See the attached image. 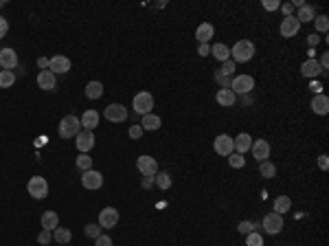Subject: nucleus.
Masks as SVG:
<instances>
[{
  "label": "nucleus",
  "instance_id": "nucleus-1",
  "mask_svg": "<svg viewBox=\"0 0 329 246\" xmlns=\"http://www.w3.org/2000/svg\"><path fill=\"white\" fill-rule=\"evenodd\" d=\"M231 57H232V62H235V64H237V62L246 64V62H250L254 57V44L250 42V40H239V42L231 48Z\"/></svg>",
  "mask_w": 329,
  "mask_h": 246
},
{
  "label": "nucleus",
  "instance_id": "nucleus-2",
  "mask_svg": "<svg viewBox=\"0 0 329 246\" xmlns=\"http://www.w3.org/2000/svg\"><path fill=\"white\" fill-rule=\"evenodd\" d=\"M26 191H29L31 198L35 200H44L48 196V183L44 176H31V180L26 183Z\"/></svg>",
  "mask_w": 329,
  "mask_h": 246
},
{
  "label": "nucleus",
  "instance_id": "nucleus-3",
  "mask_svg": "<svg viewBox=\"0 0 329 246\" xmlns=\"http://www.w3.org/2000/svg\"><path fill=\"white\" fill-rule=\"evenodd\" d=\"M79 132H81V123H79V119L73 117V114H66V117L59 121V136L61 139H75Z\"/></svg>",
  "mask_w": 329,
  "mask_h": 246
},
{
  "label": "nucleus",
  "instance_id": "nucleus-4",
  "mask_svg": "<svg viewBox=\"0 0 329 246\" xmlns=\"http://www.w3.org/2000/svg\"><path fill=\"white\" fill-rule=\"evenodd\" d=\"M254 88V79L250 77V75H235V77L231 79V90L235 92V95H250Z\"/></svg>",
  "mask_w": 329,
  "mask_h": 246
},
{
  "label": "nucleus",
  "instance_id": "nucleus-5",
  "mask_svg": "<svg viewBox=\"0 0 329 246\" xmlns=\"http://www.w3.org/2000/svg\"><path fill=\"white\" fill-rule=\"evenodd\" d=\"M263 231H266L268 235H279V233L283 231V215L274 213V211L263 215Z\"/></svg>",
  "mask_w": 329,
  "mask_h": 246
},
{
  "label": "nucleus",
  "instance_id": "nucleus-6",
  "mask_svg": "<svg viewBox=\"0 0 329 246\" xmlns=\"http://www.w3.org/2000/svg\"><path fill=\"white\" fill-rule=\"evenodd\" d=\"M132 105H134V112L136 114H149L154 108V97L149 95V92H138V95L134 97V101H132Z\"/></svg>",
  "mask_w": 329,
  "mask_h": 246
},
{
  "label": "nucleus",
  "instance_id": "nucleus-7",
  "mask_svg": "<svg viewBox=\"0 0 329 246\" xmlns=\"http://www.w3.org/2000/svg\"><path fill=\"white\" fill-rule=\"evenodd\" d=\"M136 169H138L143 176H156L158 163H156V158H152L149 154H143V156L136 158Z\"/></svg>",
  "mask_w": 329,
  "mask_h": 246
},
{
  "label": "nucleus",
  "instance_id": "nucleus-8",
  "mask_svg": "<svg viewBox=\"0 0 329 246\" xmlns=\"http://www.w3.org/2000/svg\"><path fill=\"white\" fill-rule=\"evenodd\" d=\"M103 117L108 119L110 123H123L127 119V110H125V105H121V103H110L108 108L103 110Z\"/></svg>",
  "mask_w": 329,
  "mask_h": 246
},
{
  "label": "nucleus",
  "instance_id": "nucleus-9",
  "mask_svg": "<svg viewBox=\"0 0 329 246\" xmlns=\"http://www.w3.org/2000/svg\"><path fill=\"white\" fill-rule=\"evenodd\" d=\"M75 145L81 154H88L92 147H95V134L90 130H81L77 136H75Z\"/></svg>",
  "mask_w": 329,
  "mask_h": 246
},
{
  "label": "nucleus",
  "instance_id": "nucleus-10",
  "mask_svg": "<svg viewBox=\"0 0 329 246\" xmlns=\"http://www.w3.org/2000/svg\"><path fill=\"white\" fill-rule=\"evenodd\" d=\"M213 149L215 154H219V156H228V154L235 152V147H232V139L228 134H219L215 136L213 141Z\"/></svg>",
  "mask_w": 329,
  "mask_h": 246
},
{
  "label": "nucleus",
  "instance_id": "nucleus-11",
  "mask_svg": "<svg viewBox=\"0 0 329 246\" xmlns=\"http://www.w3.org/2000/svg\"><path fill=\"white\" fill-rule=\"evenodd\" d=\"M116 222H118V211L114 209V206H105L103 211L99 213V226L101 228H112V226H116Z\"/></svg>",
  "mask_w": 329,
  "mask_h": 246
},
{
  "label": "nucleus",
  "instance_id": "nucleus-12",
  "mask_svg": "<svg viewBox=\"0 0 329 246\" xmlns=\"http://www.w3.org/2000/svg\"><path fill=\"white\" fill-rule=\"evenodd\" d=\"M298 29H301V22H298L294 16L283 18V20H281V26H279L283 38H294V35H298Z\"/></svg>",
  "mask_w": 329,
  "mask_h": 246
},
{
  "label": "nucleus",
  "instance_id": "nucleus-13",
  "mask_svg": "<svg viewBox=\"0 0 329 246\" xmlns=\"http://www.w3.org/2000/svg\"><path fill=\"white\" fill-rule=\"evenodd\" d=\"M250 152H252V156L257 158L259 163L268 161L270 158V143H268L266 139H257L252 141V147H250Z\"/></svg>",
  "mask_w": 329,
  "mask_h": 246
},
{
  "label": "nucleus",
  "instance_id": "nucleus-14",
  "mask_svg": "<svg viewBox=\"0 0 329 246\" xmlns=\"http://www.w3.org/2000/svg\"><path fill=\"white\" fill-rule=\"evenodd\" d=\"M81 184L86 189H101L103 176H101V171H97V169H88V171H83V176H81Z\"/></svg>",
  "mask_w": 329,
  "mask_h": 246
},
{
  "label": "nucleus",
  "instance_id": "nucleus-15",
  "mask_svg": "<svg viewBox=\"0 0 329 246\" xmlns=\"http://www.w3.org/2000/svg\"><path fill=\"white\" fill-rule=\"evenodd\" d=\"M48 70H51L53 75L68 73V70H70V60L66 55H53L51 60H48Z\"/></svg>",
  "mask_w": 329,
  "mask_h": 246
},
{
  "label": "nucleus",
  "instance_id": "nucleus-16",
  "mask_svg": "<svg viewBox=\"0 0 329 246\" xmlns=\"http://www.w3.org/2000/svg\"><path fill=\"white\" fill-rule=\"evenodd\" d=\"M0 66L2 70H13L18 66V53L13 48H0Z\"/></svg>",
  "mask_w": 329,
  "mask_h": 246
},
{
  "label": "nucleus",
  "instance_id": "nucleus-17",
  "mask_svg": "<svg viewBox=\"0 0 329 246\" xmlns=\"http://www.w3.org/2000/svg\"><path fill=\"white\" fill-rule=\"evenodd\" d=\"M232 147H235L237 154H241V156H244V154L250 152V147H252V136H250L248 132H241V134H237L235 139H232Z\"/></svg>",
  "mask_w": 329,
  "mask_h": 246
},
{
  "label": "nucleus",
  "instance_id": "nucleus-18",
  "mask_svg": "<svg viewBox=\"0 0 329 246\" xmlns=\"http://www.w3.org/2000/svg\"><path fill=\"white\" fill-rule=\"evenodd\" d=\"M311 112L314 114H320V117H325V114L329 112V97L327 95H314V99H311Z\"/></svg>",
  "mask_w": 329,
  "mask_h": 246
},
{
  "label": "nucleus",
  "instance_id": "nucleus-19",
  "mask_svg": "<svg viewBox=\"0 0 329 246\" xmlns=\"http://www.w3.org/2000/svg\"><path fill=\"white\" fill-rule=\"evenodd\" d=\"M301 73L305 75V77H310V79H316L318 75H325V70L320 68L318 60H305L301 64Z\"/></svg>",
  "mask_w": 329,
  "mask_h": 246
},
{
  "label": "nucleus",
  "instance_id": "nucleus-20",
  "mask_svg": "<svg viewBox=\"0 0 329 246\" xmlns=\"http://www.w3.org/2000/svg\"><path fill=\"white\" fill-rule=\"evenodd\" d=\"M38 86L42 88V90H55L57 77L48 68L46 70H39V73H38Z\"/></svg>",
  "mask_w": 329,
  "mask_h": 246
},
{
  "label": "nucleus",
  "instance_id": "nucleus-21",
  "mask_svg": "<svg viewBox=\"0 0 329 246\" xmlns=\"http://www.w3.org/2000/svg\"><path fill=\"white\" fill-rule=\"evenodd\" d=\"M99 119H101V114L97 112V110H86L83 112V117L79 119V123H81V130H95L97 125H99Z\"/></svg>",
  "mask_w": 329,
  "mask_h": 246
},
{
  "label": "nucleus",
  "instance_id": "nucleus-22",
  "mask_svg": "<svg viewBox=\"0 0 329 246\" xmlns=\"http://www.w3.org/2000/svg\"><path fill=\"white\" fill-rule=\"evenodd\" d=\"M213 35H215V29H213L211 22H202V24L197 26V31H195V38H197V42L200 44H209Z\"/></svg>",
  "mask_w": 329,
  "mask_h": 246
},
{
  "label": "nucleus",
  "instance_id": "nucleus-23",
  "mask_svg": "<svg viewBox=\"0 0 329 246\" xmlns=\"http://www.w3.org/2000/svg\"><path fill=\"white\" fill-rule=\"evenodd\" d=\"M215 99H217L219 105H224V108H231V105H235L237 95L231 90V88H219L217 95H215Z\"/></svg>",
  "mask_w": 329,
  "mask_h": 246
},
{
  "label": "nucleus",
  "instance_id": "nucleus-24",
  "mask_svg": "<svg viewBox=\"0 0 329 246\" xmlns=\"http://www.w3.org/2000/svg\"><path fill=\"white\" fill-rule=\"evenodd\" d=\"M59 226V215L55 211H44L42 213V228L44 231H55Z\"/></svg>",
  "mask_w": 329,
  "mask_h": 246
},
{
  "label": "nucleus",
  "instance_id": "nucleus-25",
  "mask_svg": "<svg viewBox=\"0 0 329 246\" xmlns=\"http://www.w3.org/2000/svg\"><path fill=\"white\" fill-rule=\"evenodd\" d=\"M294 18H296V20L301 22V24H305V22H314V18H316V9L311 7V4H303V7L298 9V13H296Z\"/></svg>",
  "mask_w": 329,
  "mask_h": 246
},
{
  "label": "nucleus",
  "instance_id": "nucleus-26",
  "mask_svg": "<svg viewBox=\"0 0 329 246\" xmlns=\"http://www.w3.org/2000/svg\"><path fill=\"white\" fill-rule=\"evenodd\" d=\"M162 125V121H160V117H158V114H154V112H149V114H145L143 117V121H140V127H143V130H158V127Z\"/></svg>",
  "mask_w": 329,
  "mask_h": 246
},
{
  "label": "nucleus",
  "instance_id": "nucleus-27",
  "mask_svg": "<svg viewBox=\"0 0 329 246\" xmlns=\"http://www.w3.org/2000/svg\"><path fill=\"white\" fill-rule=\"evenodd\" d=\"M211 53H213V57L215 60H219V62L231 60V48H228L226 44H222V42L213 44V46H211Z\"/></svg>",
  "mask_w": 329,
  "mask_h": 246
},
{
  "label": "nucleus",
  "instance_id": "nucleus-28",
  "mask_svg": "<svg viewBox=\"0 0 329 246\" xmlns=\"http://www.w3.org/2000/svg\"><path fill=\"white\" fill-rule=\"evenodd\" d=\"M290 209H292V200H290L288 196H279L274 200V205H272V211H274V213H279V215L288 213Z\"/></svg>",
  "mask_w": 329,
  "mask_h": 246
},
{
  "label": "nucleus",
  "instance_id": "nucleus-29",
  "mask_svg": "<svg viewBox=\"0 0 329 246\" xmlns=\"http://www.w3.org/2000/svg\"><path fill=\"white\" fill-rule=\"evenodd\" d=\"M101 95H103V83L101 82H88V86H86L88 99H99Z\"/></svg>",
  "mask_w": 329,
  "mask_h": 246
},
{
  "label": "nucleus",
  "instance_id": "nucleus-30",
  "mask_svg": "<svg viewBox=\"0 0 329 246\" xmlns=\"http://www.w3.org/2000/svg\"><path fill=\"white\" fill-rule=\"evenodd\" d=\"M53 240H55L57 244H68V242L73 240V233H70V228H61V226H57L55 231H53Z\"/></svg>",
  "mask_w": 329,
  "mask_h": 246
},
{
  "label": "nucleus",
  "instance_id": "nucleus-31",
  "mask_svg": "<svg viewBox=\"0 0 329 246\" xmlns=\"http://www.w3.org/2000/svg\"><path fill=\"white\" fill-rule=\"evenodd\" d=\"M154 184H156L158 189H169L171 187V176L167 174V171H156V176H154Z\"/></svg>",
  "mask_w": 329,
  "mask_h": 246
},
{
  "label": "nucleus",
  "instance_id": "nucleus-32",
  "mask_svg": "<svg viewBox=\"0 0 329 246\" xmlns=\"http://www.w3.org/2000/svg\"><path fill=\"white\" fill-rule=\"evenodd\" d=\"M259 174H261L263 178H274L276 176V165L274 163H270V161L259 163Z\"/></svg>",
  "mask_w": 329,
  "mask_h": 246
},
{
  "label": "nucleus",
  "instance_id": "nucleus-33",
  "mask_svg": "<svg viewBox=\"0 0 329 246\" xmlns=\"http://www.w3.org/2000/svg\"><path fill=\"white\" fill-rule=\"evenodd\" d=\"M16 83V73L13 70H0V88H11Z\"/></svg>",
  "mask_w": 329,
  "mask_h": 246
},
{
  "label": "nucleus",
  "instance_id": "nucleus-34",
  "mask_svg": "<svg viewBox=\"0 0 329 246\" xmlns=\"http://www.w3.org/2000/svg\"><path fill=\"white\" fill-rule=\"evenodd\" d=\"M228 165L232 167V169H241V167L246 165V158L241 156V154H237V152H232V154H228Z\"/></svg>",
  "mask_w": 329,
  "mask_h": 246
},
{
  "label": "nucleus",
  "instance_id": "nucleus-35",
  "mask_svg": "<svg viewBox=\"0 0 329 246\" xmlns=\"http://www.w3.org/2000/svg\"><path fill=\"white\" fill-rule=\"evenodd\" d=\"M75 163H77V167H79L81 171L92 169V158L88 156V154H79V156H77V161H75Z\"/></svg>",
  "mask_w": 329,
  "mask_h": 246
},
{
  "label": "nucleus",
  "instance_id": "nucleus-36",
  "mask_svg": "<svg viewBox=\"0 0 329 246\" xmlns=\"http://www.w3.org/2000/svg\"><path fill=\"white\" fill-rule=\"evenodd\" d=\"M246 246H263V237L259 235L257 231L248 233V235H246Z\"/></svg>",
  "mask_w": 329,
  "mask_h": 246
},
{
  "label": "nucleus",
  "instance_id": "nucleus-37",
  "mask_svg": "<svg viewBox=\"0 0 329 246\" xmlns=\"http://www.w3.org/2000/svg\"><path fill=\"white\" fill-rule=\"evenodd\" d=\"M314 24H316V31H320V33H327V29H329V18H327V16L314 18Z\"/></svg>",
  "mask_w": 329,
  "mask_h": 246
},
{
  "label": "nucleus",
  "instance_id": "nucleus-38",
  "mask_svg": "<svg viewBox=\"0 0 329 246\" xmlns=\"http://www.w3.org/2000/svg\"><path fill=\"white\" fill-rule=\"evenodd\" d=\"M237 231H239L241 235H248V233L254 231V222H250V220H241V222L237 224Z\"/></svg>",
  "mask_w": 329,
  "mask_h": 246
},
{
  "label": "nucleus",
  "instance_id": "nucleus-39",
  "mask_svg": "<svg viewBox=\"0 0 329 246\" xmlns=\"http://www.w3.org/2000/svg\"><path fill=\"white\" fill-rule=\"evenodd\" d=\"M83 233H86V237H99L101 235V226L99 224H86V228H83Z\"/></svg>",
  "mask_w": 329,
  "mask_h": 246
},
{
  "label": "nucleus",
  "instance_id": "nucleus-40",
  "mask_svg": "<svg viewBox=\"0 0 329 246\" xmlns=\"http://www.w3.org/2000/svg\"><path fill=\"white\" fill-rule=\"evenodd\" d=\"M215 82H217L222 88H231V77H228V75H224L222 70H215Z\"/></svg>",
  "mask_w": 329,
  "mask_h": 246
},
{
  "label": "nucleus",
  "instance_id": "nucleus-41",
  "mask_svg": "<svg viewBox=\"0 0 329 246\" xmlns=\"http://www.w3.org/2000/svg\"><path fill=\"white\" fill-rule=\"evenodd\" d=\"M219 70H222L224 75H228V77H231V75L235 73V62H232V60H226V62H222V68H219Z\"/></svg>",
  "mask_w": 329,
  "mask_h": 246
},
{
  "label": "nucleus",
  "instance_id": "nucleus-42",
  "mask_svg": "<svg viewBox=\"0 0 329 246\" xmlns=\"http://www.w3.org/2000/svg\"><path fill=\"white\" fill-rule=\"evenodd\" d=\"M51 240H53V231H44L42 228V233L38 235V242L42 246H46V244H51Z\"/></svg>",
  "mask_w": 329,
  "mask_h": 246
},
{
  "label": "nucleus",
  "instance_id": "nucleus-43",
  "mask_svg": "<svg viewBox=\"0 0 329 246\" xmlns=\"http://www.w3.org/2000/svg\"><path fill=\"white\" fill-rule=\"evenodd\" d=\"M261 7L266 9V11H276V9L281 7V2H279V0H263Z\"/></svg>",
  "mask_w": 329,
  "mask_h": 246
},
{
  "label": "nucleus",
  "instance_id": "nucleus-44",
  "mask_svg": "<svg viewBox=\"0 0 329 246\" xmlns=\"http://www.w3.org/2000/svg\"><path fill=\"white\" fill-rule=\"evenodd\" d=\"M143 127H140V125H132L130 127V132H127V134H130V139H134V141H138L140 139V136H143Z\"/></svg>",
  "mask_w": 329,
  "mask_h": 246
},
{
  "label": "nucleus",
  "instance_id": "nucleus-45",
  "mask_svg": "<svg viewBox=\"0 0 329 246\" xmlns=\"http://www.w3.org/2000/svg\"><path fill=\"white\" fill-rule=\"evenodd\" d=\"M95 246H112V237H108V235L101 233V235L95 240Z\"/></svg>",
  "mask_w": 329,
  "mask_h": 246
},
{
  "label": "nucleus",
  "instance_id": "nucleus-46",
  "mask_svg": "<svg viewBox=\"0 0 329 246\" xmlns=\"http://www.w3.org/2000/svg\"><path fill=\"white\" fill-rule=\"evenodd\" d=\"M310 90L314 92V95H320V92H323V83H320L318 79H311V83H310Z\"/></svg>",
  "mask_w": 329,
  "mask_h": 246
},
{
  "label": "nucleus",
  "instance_id": "nucleus-47",
  "mask_svg": "<svg viewBox=\"0 0 329 246\" xmlns=\"http://www.w3.org/2000/svg\"><path fill=\"white\" fill-rule=\"evenodd\" d=\"M318 167L323 171H327V167H329V156H327V154H320V156H318Z\"/></svg>",
  "mask_w": 329,
  "mask_h": 246
},
{
  "label": "nucleus",
  "instance_id": "nucleus-48",
  "mask_svg": "<svg viewBox=\"0 0 329 246\" xmlns=\"http://www.w3.org/2000/svg\"><path fill=\"white\" fill-rule=\"evenodd\" d=\"M197 55L200 57L211 55V44H200V46H197Z\"/></svg>",
  "mask_w": 329,
  "mask_h": 246
},
{
  "label": "nucleus",
  "instance_id": "nucleus-49",
  "mask_svg": "<svg viewBox=\"0 0 329 246\" xmlns=\"http://www.w3.org/2000/svg\"><path fill=\"white\" fill-rule=\"evenodd\" d=\"M7 31H9V22L4 20L2 16H0V40H2L4 35H7Z\"/></svg>",
  "mask_w": 329,
  "mask_h": 246
},
{
  "label": "nucleus",
  "instance_id": "nucleus-50",
  "mask_svg": "<svg viewBox=\"0 0 329 246\" xmlns=\"http://www.w3.org/2000/svg\"><path fill=\"white\" fill-rule=\"evenodd\" d=\"M281 11H283L285 13V18H288V16H294V4L292 2H283V4H281Z\"/></svg>",
  "mask_w": 329,
  "mask_h": 246
},
{
  "label": "nucleus",
  "instance_id": "nucleus-51",
  "mask_svg": "<svg viewBox=\"0 0 329 246\" xmlns=\"http://www.w3.org/2000/svg\"><path fill=\"white\" fill-rule=\"evenodd\" d=\"M318 42H320V35H316V33H311L310 38H307V44H310V48H314Z\"/></svg>",
  "mask_w": 329,
  "mask_h": 246
},
{
  "label": "nucleus",
  "instance_id": "nucleus-52",
  "mask_svg": "<svg viewBox=\"0 0 329 246\" xmlns=\"http://www.w3.org/2000/svg\"><path fill=\"white\" fill-rule=\"evenodd\" d=\"M154 184V176H145L143 178V189H149Z\"/></svg>",
  "mask_w": 329,
  "mask_h": 246
},
{
  "label": "nucleus",
  "instance_id": "nucleus-53",
  "mask_svg": "<svg viewBox=\"0 0 329 246\" xmlns=\"http://www.w3.org/2000/svg\"><path fill=\"white\" fill-rule=\"evenodd\" d=\"M38 66H39L42 70H46V68H48V57H39V60H38Z\"/></svg>",
  "mask_w": 329,
  "mask_h": 246
},
{
  "label": "nucleus",
  "instance_id": "nucleus-54",
  "mask_svg": "<svg viewBox=\"0 0 329 246\" xmlns=\"http://www.w3.org/2000/svg\"><path fill=\"white\" fill-rule=\"evenodd\" d=\"M154 7H156V9H165V7H167V2H165V0H160V2H156Z\"/></svg>",
  "mask_w": 329,
  "mask_h": 246
},
{
  "label": "nucleus",
  "instance_id": "nucleus-55",
  "mask_svg": "<svg viewBox=\"0 0 329 246\" xmlns=\"http://www.w3.org/2000/svg\"><path fill=\"white\" fill-rule=\"evenodd\" d=\"M4 7V0H0V9H2Z\"/></svg>",
  "mask_w": 329,
  "mask_h": 246
}]
</instances>
